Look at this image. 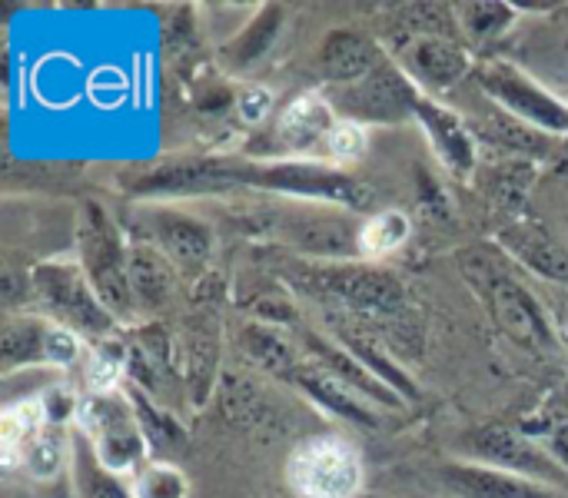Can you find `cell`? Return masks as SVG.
<instances>
[{
    "instance_id": "9",
    "label": "cell",
    "mask_w": 568,
    "mask_h": 498,
    "mask_svg": "<svg viewBox=\"0 0 568 498\" xmlns=\"http://www.w3.org/2000/svg\"><path fill=\"white\" fill-rule=\"evenodd\" d=\"M416 87L403 70H396L389 60H383L369 77L349 87L333 90V106L346 113L353 123H399L406 116H416Z\"/></svg>"
},
{
    "instance_id": "34",
    "label": "cell",
    "mask_w": 568,
    "mask_h": 498,
    "mask_svg": "<svg viewBox=\"0 0 568 498\" xmlns=\"http://www.w3.org/2000/svg\"><path fill=\"white\" fill-rule=\"evenodd\" d=\"M126 356H130V353H123V346H120V343L103 339V346L93 353V359H90V366H87V383H90L93 396H106V393H113L116 376H120V369H123Z\"/></svg>"
},
{
    "instance_id": "3",
    "label": "cell",
    "mask_w": 568,
    "mask_h": 498,
    "mask_svg": "<svg viewBox=\"0 0 568 498\" xmlns=\"http://www.w3.org/2000/svg\"><path fill=\"white\" fill-rule=\"evenodd\" d=\"M303 286L333 299L359 319H393L406 309V286L396 273L369 263H300L293 270Z\"/></svg>"
},
{
    "instance_id": "6",
    "label": "cell",
    "mask_w": 568,
    "mask_h": 498,
    "mask_svg": "<svg viewBox=\"0 0 568 498\" xmlns=\"http://www.w3.org/2000/svg\"><path fill=\"white\" fill-rule=\"evenodd\" d=\"M30 280H33L37 303L57 319V326H67L70 333L90 336V339L110 336L113 316L97 299L80 263H63V260L40 263L30 270Z\"/></svg>"
},
{
    "instance_id": "35",
    "label": "cell",
    "mask_w": 568,
    "mask_h": 498,
    "mask_svg": "<svg viewBox=\"0 0 568 498\" xmlns=\"http://www.w3.org/2000/svg\"><path fill=\"white\" fill-rule=\"evenodd\" d=\"M276 27H280V7L263 10V13L250 23V30L236 40V60H240V63H250V60H256L260 53H266V47H270Z\"/></svg>"
},
{
    "instance_id": "30",
    "label": "cell",
    "mask_w": 568,
    "mask_h": 498,
    "mask_svg": "<svg viewBox=\"0 0 568 498\" xmlns=\"http://www.w3.org/2000/svg\"><path fill=\"white\" fill-rule=\"evenodd\" d=\"M20 459H23V466H27V472H30L33 479H50L63 463L70 466V443H67L63 433L53 426V429H43V433L27 446V453H23Z\"/></svg>"
},
{
    "instance_id": "21",
    "label": "cell",
    "mask_w": 568,
    "mask_h": 498,
    "mask_svg": "<svg viewBox=\"0 0 568 498\" xmlns=\"http://www.w3.org/2000/svg\"><path fill=\"white\" fill-rule=\"evenodd\" d=\"M236 349L246 363H253L263 373L280 376L286 383L293 379V373L303 363L300 353L293 349V343L273 323H263V319H250L236 329Z\"/></svg>"
},
{
    "instance_id": "28",
    "label": "cell",
    "mask_w": 568,
    "mask_h": 498,
    "mask_svg": "<svg viewBox=\"0 0 568 498\" xmlns=\"http://www.w3.org/2000/svg\"><path fill=\"white\" fill-rule=\"evenodd\" d=\"M486 133H489V140L499 150H509V153L532 156V153H546L549 150V133H539L536 126H529L519 116L503 113V110L486 116Z\"/></svg>"
},
{
    "instance_id": "24",
    "label": "cell",
    "mask_w": 568,
    "mask_h": 498,
    "mask_svg": "<svg viewBox=\"0 0 568 498\" xmlns=\"http://www.w3.org/2000/svg\"><path fill=\"white\" fill-rule=\"evenodd\" d=\"M333 126H336L333 103L326 96H320V93H303L300 100H293L283 110V116L276 123V133L290 150H310L320 140H326Z\"/></svg>"
},
{
    "instance_id": "32",
    "label": "cell",
    "mask_w": 568,
    "mask_h": 498,
    "mask_svg": "<svg viewBox=\"0 0 568 498\" xmlns=\"http://www.w3.org/2000/svg\"><path fill=\"white\" fill-rule=\"evenodd\" d=\"M513 20H516V10H513L509 3H493V0H486V3H469V7H463V23H466L469 37L479 40V43L496 40L499 33H506V30L513 27Z\"/></svg>"
},
{
    "instance_id": "29",
    "label": "cell",
    "mask_w": 568,
    "mask_h": 498,
    "mask_svg": "<svg viewBox=\"0 0 568 498\" xmlns=\"http://www.w3.org/2000/svg\"><path fill=\"white\" fill-rule=\"evenodd\" d=\"M406 240H409V220L403 213H396V210H383V213H373L363 223L359 253L363 256H386V253L399 250Z\"/></svg>"
},
{
    "instance_id": "12",
    "label": "cell",
    "mask_w": 568,
    "mask_h": 498,
    "mask_svg": "<svg viewBox=\"0 0 568 498\" xmlns=\"http://www.w3.org/2000/svg\"><path fill=\"white\" fill-rule=\"evenodd\" d=\"M146 223H150V243L160 246V253L173 263V270L183 280L196 283L206 276L213 263V230L203 220L180 210L156 206L146 213Z\"/></svg>"
},
{
    "instance_id": "31",
    "label": "cell",
    "mask_w": 568,
    "mask_h": 498,
    "mask_svg": "<svg viewBox=\"0 0 568 498\" xmlns=\"http://www.w3.org/2000/svg\"><path fill=\"white\" fill-rule=\"evenodd\" d=\"M130 492H133V498H186L190 496V482L176 466L150 463L133 476Z\"/></svg>"
},
{
    "instance_id": "20",
    "label": "cell",
    "mask_w": 568,
    "mask_h": 498,
    "mask_svg": "<svg viewBox=\"0 0 568 498\" xmlns=\"http://www.w3.org/2000/svg\"><path fill=\"white\" fill-rule=\"evenodd\" d=\"M416 116L423 120V126L433 136V146L439 150L446 166L463 180L473 176V170H476V143H473V133L466 130V123L453 110H446V106H439V103H433L426 96L416 100Z\"/></svg>"
},
{
    "instance_id": "2",
    "label": "cell",
    "mask_w": 568,
    "mask_h": 498,
    "mask_svg": "<svg viewBox=\"0 0 568 498\" xmlns=\"http://www.w3.org/2000/svg\"><path fill=\"white\" fill-rule=\"evenodd\" d=\"M230 190L233 186H253V190H270L280 196H293V200H313V203H326V206H339L349 213H373V206L379 203V190L349 173V170H336V166H323V163H230L223 160Z\"/></svg>"
},
{
    "instance_id": "1",
    "label": "cell",
    "mask_w": 568,
    "mask_h": 498,
    "mask_svg": "<svg viewBox=\"0 0 568 498\" xmlns=\"http://www.w3.org/2000/svg\"><path fill=\"white\" fill-rule=\"evenodd\" d=\"M459 270L466 283L483 296L499 333L523 349L546 353L556 346L552 326L539 299L503 266V260L486 246H469L459 253Z\"/></svg>"
},
{
    "instance_id": "16",
    "label": "cell",
    "mask_w": 568,
    "mask_h": 498,
    "mask_svg": "<svg viewBox=\"0 0 568 498\" xmlns=\"http://www.w3.org/2000/svg\"><path fill=\"white\" fill-rule=\"evenodd\" d=\"M329 326H333L336 343H339L353 359H359L373 376H379L396 396L403 393L406 399H416L413 379H409V376L399 369V363H393V356L379 346V339H376V333L366 326V319H359V316L339 309V313L329 316Z\"/></svg>"
},
{
    "instance_id": "26",
    "label": "cell",
    "mask_w": 568,
    "mask_h": 498,
    "mask_svg": "<svg viewBox=\"0 0 568 498\" xmlns=\"http://www.w3.org/2000/svg\"><path fill=\"white\" fill-rule=\"evenodd\" d=\"M50 326L53 323H47L40 316H7L3 319V329H0V359H3V369L47 363Z\"/></svg>"
},
{
    "instance_id": "4",
    "label": "cell",
    "mask_w": 568,
    "mask_h": 498,
    "mask_svg": "<svg viewBox=\"0 0 568 498\" xmlns=\"http://www.w3.org/2000/svg\"><path fill=\"white\" fill-rule=\"evenodd\" d=\"M80 266L113 319H130L136 313L130 286V250L120 243L116 226L97 203H87L80 220Z\"/></svg>"
},
{
    "instance_id": "25",
    "label": "cell",
    "mask_w": 568,
    "mask_h": 498,
    "mask_svg": "<svg viewBox=\"0 0 568 498\" xmlns=\"http://www.w3.org/2000/svg\"><path fill=\"white\" fill-rule=\"evenodd\" d=\"M180 359L186 373V386L193 389V403L203 406L216 376V329L210 319H190L180 343Z\"/></svg>"
},
{
    "instance_id": "10",
    "label": "cell",
    "mask_w": 568,
    "mask_h": 498,
    "mask_svg": "<svg viewBox=\"0 0 568 498\" xmlns=\"http://www.w3.org/2000/svg\"><path fill=\"white\" fill-rule=\"evenodd\" d=\"M469 449L483 466H496V469H506V472H516V476H526V479H536V482H546V486L568 492L566 463L556 459L552 453H546L539 443H532L516 426H503V423L483 426L473 433Z\"/></svg>"
},
{
    "instance_id": "36",
    "label": "cell",
    "mask_w": 568,
    "mask_h": 498,
    "mask_svg": "<svg viewBox=\"0 0 568 498\" xmlns=\"http://www.w3.org/2000/svg\"><path fill=\"white\" fill-rule=\"evenodd\" d=\"M326 150L336 156V160H359L366 153V130L363 123H353V120H336V126L329 130L326 136Z\"/></svg>"
},
{
    "instance_id": "14",
    "label": "cell",
    "mask_w": 568,
    "mask_h": 498,
    "mask_svg": "<svg viewBox=\"0 0 568 498\" xmlns=\"http://www.w3.org/2000/svg\"><path fill=\"white\" fill-rule=\"evenodd\" d=\"M290 383L296 389H303L313 403H320L326 413H333V416H339V419H346L353 426H366V429L379 426L376 406L363 393H356L349 383H343L336 373H329L326 366H320L313 359H303Z\"/></svg>"
},
{
    "instance_id": "23",
    "label": "cell",
    "mask_w": 568,
    "mask_h": 498,
    "mask_svg": "<svg viewBox=\"0 0 568 498\" xmlns=\"http://www.w3.org/2000/svg\"><path fill=\"white\" fill-rule=\"evenodd\" d=\"M220 406L230 423L246 426V429H270V426L283 423L280 403L263 386H256L253 379H243V376H223Z\"/></svg>"
},
{
    "instance_id": "13",
    "label": "cell",
    "mask_w": 568,
    "mask_h": 498,
    "mask_svg": "<svg viewBox=\"0 0 568 498\" xmlns=\"http://www.w3.org/2000/svg\"><path fill=\"white\" fill-rule=\"evenodd\" d=\"M433 482L446 498H568L566 489L483 466V463H446L433 469Z\"/></svg>"
},
{
    "instance_id": "17",
    "label": "cell",
    "mask_w": 568,
    "mask_h": 498,
    "mask_svg": "<svg viewBox=\"0 0 568 498\" xmlns=\"http://www.w3.org/2000/svg\"><path fill=\"white\" fill-rule=\"evenodd\" d=\"M406 67L426 87L449 90L469 73L473 60H469V50L459 40H453L446 33H423V37L406 43Z\"/></svg>"
},
{
    "instance_id": "8",
    "label": "cell",
    "mask_w": 568,
    "mask_h": 498,
    "mask_svg": "<svg viewBox=\"0 0 568 498\" xmlns=\"http://www.w3.org/2000/svg\"><path fill=\"white\" fill-rule=\"evenodd\" d=\"M80 426L103 469H110L113 476L143 469L140 463L146 456V436L140 429L130 396H90L80 406Z\"/></svg>"
},
{
    "instance_id": "19",
    "label": "cell",
    "mask_w": 568,
    "mask_h": 498,
    "mask_svg": "<svg viewBox=\"0 0 568 498\" xmlns=\"http://www.w3.org/2000/svg\"><path fill=\"white\" fill-rule=\"evenodd\" d=\"M176 276L180 273L173 270V263L150 240L130 246V286H133L136 309L143 313L166 309L176 293Z\"/></svg>"
},
{
    "instance_id": "5",
    "label": "cell",
    "mask_w": 568,
    "mask_h": 498,
    "mask_svg": "<svg viewBox=\"0 0 568 498\" xmlns=\"http://www.w3.org/2000/svg\"><path fill=\"white\" fill-rule=\"evenodd\" d=\"M356 213L326 206V203H293L270 213V230L286 240L293 250L316 256L320 263H349L359 253L363 226L353 220Z\"/></svg>"
},
{
    "instance_id": "33",
    "label": "cell",
    "mask_w": 568,
    "mask_h": 498,
    "mask_svg": "<svg viewBox=\"0 0 568 498\" xmlns=\"http://www.w3.org/2000/svg\"><path fill=\"white\" fill-rule=\"evenodd\" d=\"M130 403H133V413H136V419H140V429H143L146 443H156V446H163V449H173L176 439H180L176 423H173L166 413H160V409L153 406V399L143 396L140 386L130 389Z\"/></svg>"
},
{
    "instance_id": "18",
    "label": "cell",
    "mask_w": 568,
    "mask_h": 498,
    "mask_svg": "<svg viewBox=\"0 0 568 498\" xmlns=\"http://www.w3.org/2000/svg\"><path fill=\"white\" fill-rule=\"evenodd\" d=\"M499 243L532 273L568 283V250L539 223H513L499 233Z\"/></svg>"
},
{
    "instance_id": "37",
    "label": "cell",
    "mask_w": 568,
    "mask_h": 498,
    "mask_svg": "<svg viewBox=\"0 0 568 498\" xmlns=\"http://www.w3.org/2000/svg\"><path fill=\"white\" fill-rule=\"evenodd\" d=\"M266 110H270V93H266V90L250 87V90L240 93V113H243V120L260 123V120L266 116Z\"/></svg>"
},
{
    "instance_id": "15",
    "label": "cell",
    "mask_w": 568,
    "mask_h": 498,
    "mask_svg": "<svg viewBox=\"0 0 568 498\" xmlns=\"http://www.w3.org/2000/svg\"><path fill=\"white\" fill-rule=\"evenodd\" d=\"M383 63V53L379 47L353 30V27H336L323 37L320 43V53H316V67H320V77L333 87H349V83H359L363 77H369L376 67Z\"/></svg>"
},
{
    "instance_id": "11",
    "label": "cell",
    "mask_w": 568,
    "mask_h": 498,
    "mask_svg": "<svg viewBox=\"0 0 568 498\" xmlns=\"http://www.w3.org/2000/svg\"><path fill=\"white\" fill-rule=\"evenodd\" d=\"M483 90L503 103L513 116L536 126L539 133H568V103L542 90L513 63H489L479 70Z\"/></svg>"
},
{
    "instance_id": "22",
    "label": "cell",
    "mask_w": 568,
    "mask_h": 498,
    "mask_svg": "<svg viewBox=\"0 0 568 498\" xmlns=\"http://www.w3.org/2000/svg\"><path fill=\"white\" fill-rule=\"evenodd\" d=\"M306 349L313 353V363H320V366H326L329 373H336L343 383H349L356 393H363L373 406H386V409L403 406V399H399L379 376H373L359 359H353L339 343H329V339H323V336H316V333H306Z\"/></svg>"
},
{
    "instance_id": "7",
    "label": "cell",
    "mask_w": 568,
    "mask_h": 498,
    "mask_svg": "<svg viewBox=\"0 0 568 498\" xmlns=\"http://www.w3.org/2000/svg\"><path fill=\"white\" fill-rule=\"evenodd\" d=\"M286 479L300 498H356L363 486V466L346 439L313 436L290 453Z\"/></svg>"
},
{
    "instance_id": "27",
    "label": "cell",
    "mask_w": 568,
    "mask_h": 498,
    "mask_svg": "<svg viewBox=\"0 0 568 498\" xmlns=\"http://www.w3.org/2000/svg\"><path fill=\"white\" fill-rule=\"evenodd\" d=\"M70 472H73V492L77 498H133V492L113 476L110 469L100 466L90 439L77 433L70 439Z\"/></svg>"
}]
</instances>
